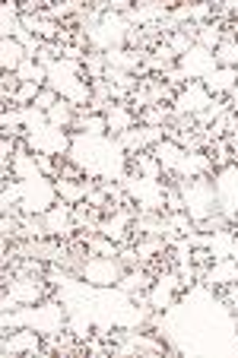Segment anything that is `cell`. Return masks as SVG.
<instances>
[{"mask_svg":"<svg viewBox=\"0 0 238 358\" xmlns=\"http://www.w3.org/2000/svg\"><path fill=\"white\" fill-rule=\"evenodd\" d=\"M83 70H86V80H102L105 70H108V57L102 55V51H89L86 61H83Z\"/></svg>","mask_w":238,"mask_h":358,"instance_id":"cell-29","label":"cell"},{"mask_svg":"<svg viewBox=\"0 0 238 358\" xmlns=\"http://www.w3.org/2000/svg\"><path fill=\"white\" fill-rule=\"evenodd\" d=\"M204 175H210V178H216V169H213V162H210V156L206 152H184V159H181V165H178V171H175V178H204Z\"/></svg>","mask_w":238,"mask_h":358,"instance_id":"cell-15","label":"cell"},{"mask_svg":"<svg viewBox=\"0 0 238 358\" xmlns=\"http://www.w3.org/2000/svg\"><path fill=\"white\" fill-rule=\"evenodd\" d=\"M57 203V187L51 178H35V181H22V200L20 210L26 216H45Z\"/></svg>","mask_w":238,"mask_h":358,"instance_id":"cell-4","label":"cell"},{"mask_svg":"<svg viewBox=\"0 0 238 358\" xmlns=\"http://www.w3.org/2000/svg\"><path fill=\"white\" fill-rule=\"evenodd\" d=\"M76 111H80V108H76L74 101L61 99L55 108L48 111V124H55V127H61V130H70L76 124Z\"/></svg>","mask_w":238,"mask_h":358,"instance_id":"cell-22","label":"cell"},{"mask_svg":"<svg viewBox=\"0 0 238 358\" xmlns=\"http://www.w3.org/2000/svg\"><path fill=\"white\" fill-rule=\"evenodd\" d=\"M38 92H41L38 83H22V86L16 89V95H13V105H16V108H26V105H35Z\"/></svg>","mask_w":238,"mask_h":358,"instance_id":"cell-30","label":"cell"},{"mask_svg":"<svg viewBox=\"0 0 238 358\" xmlns=\"http://www.w3.org/2000/svg\"><path fill=\"white\" fill-rule=\"evenodd\" d=\"M235 238H238V229L235 225H229V229H223V231H213L210 235V254H213V260H225V257H232V244H235Z\"/></svg>","mask_w":238,"mask_h":358,"instance_id":"cell-20","label":"cell"},{"mask_svg":"<svg viewBox=\"0 0 238 358\" xmlns=\"http://www.w3.org/2000/svg\"><path fill=\"white\" fill-rule=\"evenodd\" d=\"M204 86H206V92H210L213 99H229V92L238 86V70H232V67H216L213 73H206Z\"/></svg>","mask_w":238,"mask_h":358,"instance_id":"cell-14","label":"cell"},{"mask_svg":"<svg viewBox=\"0 0 238 358\" xmlns=\"http://www.w3.org/2000/svg\"><path fill=\"white\" fill-rule=\"evenodd\" d=\"M48 89H55L61 99L74 101L76 108H86L89 101H92V89H89V80H86V70H83L80 61H55L48 67Z\"/></svg>","mask_w":238,"mask_h":358,"instance_id":"cell-1","label":"cell"},{"mask_svg":"<svg viewBox=\"0 0 238 358\" xmlns=\"http://www.w3.org/2000/svg\"><path fill=\"white\" fill-rule=\"evenodd\" d=\"M210 105H213V95L206 92V86L200 80H190L184 89H178L172 111H175V115H194L197 117V115H204Z\"/></svg>","mask_w":238,"mask_h":358,"instance_id":"cell-9","label":"cell"},{"mask_svg":"<svg viewBox=\"0 0 238 358\" xmlns=\"http://www.w3.org/2000/svg\"><path fill=\"white\" fill-rule=\"evenodd\" d=\"M16 76H20V83H38V86L48 83V70L41 67L35 57H26V61L20 64V70H16Z\"/></svg>","mask_w":238,"mask_h":358,"instance_id":"cell-28","label":"cell"},{"mask_svg":"<svg viewBox=\"0 0 238 358\" xmlns=\"http://www.w3.org/2000/svg\"><path fill=\"white\" fill-rule=\"evenodd\" d=\"M61 101V95L55 92V89H48V86H41V92H38V99H35V108H41V111H51Z\"/></svg>","mask_w":238,"mask_h":358,"instance_id":"cell-34","label":"cell"},{"mask_svg":"<svg viewBox=\"0 0 238 358\" xmlns=\"http://www.w3.org/2000/svg\"><path fill=\"white\" fill-rule=\"evenodd\" d=\"M232 260L238 264V238H235V244H232Z\"/></svg>","mask_w":238,"mask_h":358,"instance_id":"cell-37","label":"cell"},{"mask_svg":"<svg viewBox=\"0 0 238 358\" xmlns=\"http://www.w3.org/2000/svg\"><path fill=\"white\" fill-rule=\"evenodd\" d=\"M235 41H238V22H235Z\"/></svg>","mask_w":238,"mask_h":358,"instance_id":"cell-38","label":"cell"},{"mask_svg":"<svg viewBox=\"0 0 238 358\" xmlns=\"http://www.w3.org/2000/svg\"><path fill=\"white\" fill-rule=\"evenodd\" d=\"M200 285H206L210 292H223V289H229V285H238V264L232 257L213 260L206 276L200 279Z\"/></svg>","mask_w":238,"mask_h":358,"instance_id":"cell-13","label":"cell"},{"mask_svg":"<svg viewBox=\"0 0 238 358\" xmlns=\"http://www.w3.org/2000/svg\"><path fill=\"white\" fill-rule=\"evenodd\" d=\"M210 20H213V0H194L190 3V22L206 26Z\"/></svg>","mask_w":238,"mask_h":358,"instance_id":"cell-32","label":"cell"},{"mask_svg":"<svg viewBox=\"0 0 238 358\" xmlns=\"http://www.w3.org/2000/svg\"><path fill=\"white\" fill-rule=\"evenodd\" d=\"M124 190L130 194V200L140 206V213H165V181L162 178H143V175H127L121 178Z\"/></svg>","mask_w":238,"mask_h":358,"instance_id":"cell-3","label":"cell"},{"mask_svg":"<svg viewBox=\"0 0 238 358\" xmlns=\"http://www.w3.org/2000/svg\"><path fill=\"white\" fill-rule=\"evenodd\" d=\"M178 190H181V200H184V213H188L194 222H204L206 216L219 210V194H216V184H213L210 175L204 178H175Z\"/></svg>","mask_w":238,"mask_h":358,"instance_id":"cell-2","label":"cell"},{"mask_svg":"<svg viewBox=\"0 0 238 358\" xmlns=\"http://www.w3.org/2000/svg\"><path fill=\"white\" fill-rule=\"evenodd\" d=\"M41 345H45V336H41L35 327H20V330H7V333H4L0 352H4V358H13V355H41Z\"/></svg>","mask_w":238,"mask_h":358,"instance_id":"cell-8","label":"cell"},{"mask_svg":"<svg viewBox=\"0 0 238 358\" xmlns=\"http://www.w3.org/2000/svg\"><path fill=\"white\" fill-rule=\"evenodd\" d=\"M150 152L159 159V165H162V178H172V175H175L178 165H181V159H184V149L178 146V143H172V140L156 143Z\"/></svg>","mask_w":238,"mask_h":358,"instance_id":"cell-16","label":"cell"},{"mask_svg":"<svg viewBox=\"0 0 238 358\" xmlns=\"http://www.w3.org/2000/svg\"><path fill=\"white\" fill-rule=\"evenodd\" d=\"M86 181V178H83ZM83 181H61L57 178L55 181V187H57V200H64V203H83L86 200V184Z\"/></svg>","mask_w":238,"mask_h":358,"instance_id":"cell-27","label":"cell"},{"mask_svg":"<svg viewBox=\"0 0 238 358\" xmlns=\"http://www.w3.org/2000/svg\"><path fill=\"white\" fill-rule=\"evenodd\" d=\"M26 57V48L16 38H0V67H4V73H16Z\"/></svg>","mask_w":238,"mask_h":358,"instance_id":"cell-19","label":"cell"},{"mask_svg":"<svg viewBox=\"0 0 238 358\" xmlns=\"http://www.w3.org/2000/svg\"><path fill=\"white\" fill-rule=\"evenodd\" d=\"M162 140H165V127H146V124H136V127H130L127 134L118 136L124 152H146V149H153Z\"/></svg>","mask_w":238,"mask_h":358,"instance_id":"cell-10","label":"cell"},{"mask_svg":"<svg viewBox=\"0 0 238 358\" xmlns=\"http://www.w3.org/2000/svg\"><path fill=\"white\" fill-rule=\"evenodd\" d=\"M165 45L172 48V51H175V57H184L190 51V48L197 45V41L194 38H188V35L181 32V29H178V32H172V35H165Z\"/></svg>","mask_w":238,"mask_h":358,"instance_id":"cell-31","label":"cell"},{"mask_svg":"<svg viewBox=\"0 0 238 358\" xmlns=\"http://www.w3.org/2000/svg\"><path fill=\"white\" fill-rule=\"evenodd\" d=\"M204 152L210 156V162H213V169H216V171L229 169V165L235 162V156H232V149H229V143H225V140H213Z\"/></svg>","mask_w":238,"mask_h":358,"instance_id":"cell-25","label":"cell"},{"mask_svg":"<svg viewBox=\"0 0 238 358\" xmlns=\"http://www.w3.org/2000/svg\"><path fill=\"white\" fill-rule=\"evenodd\" d=\"M175 117V111L165 108V105H150L136 115V124H146V127H165V124Z\"/></svg>","mask_w":238,"mask_h":358,"instance_id":"cell-23","label":"cell"},{"mask_svg":"<svg viewBox=\"0 0 238 358\" xmlns=\"http://www.w3.org/2000/svg\"><path fill=\"white\" fill-rule=\"evenodd\" d=\"M223 26H225V22H219V20H210V22H206V26H200L197 45H200V48H206V51H213V55H216V48L223 45Z\"/></svg>","mask_w":238,"mask_h":358,"instance_id":"cell-24","label":"cell"},{"mask_svg":"<svg viewBox=\"0 0 238 358\" xmlns=\"http://www.w3.org/2000/svg\"><path fill=\"white\" fill-rule=\"evenodd\" d=\"M127 156H130V171H134V175L162 178V165H159V159L153 156L150 149H146V152H127Z\"/></svg>","mask_w":238,"mask_h":358,"instance_id":"cell-21","label":"cell"},{"mask_svg":"<svg viewBox=\"0 0 238 358\" xmlns=\"http://www.w3.org/2000/svg\"><path fill=\"white\" fill-rule=\"evenodd\" d=\"M156 282V276H153L146 266H134V270H124L121 282H118V289L127 292V295H136V292H150V285Z\"/></svg>","mask_w":238,"mask_h":358,"instance_id":"cell-17","label":"cell"},{"mask_svg":"<svg viewBox=\"0 0 238 358\" xmlns=\"http://www.w3.org/2000/svg\"><path fill=\"white\" fill-rule=\"evenodd\" d=\"M118 260L124 264V270H134V266H143V260H140V254H136L134 244H124L121 254H118Z\"/></svg>","mask_w":238,"mask_h":358,"instance_id":"cell-35","label":"cell"},{"mask_svg":"<svg viewBox=\"0 0 238 358\" xmlns=\"http://www.w3.org/2000/svg\"><path fill=\"white\" fill-rule=\"evenodd\" d=\"M45 225H48V235L51 238H74L76 235V222H74V203H64L57 200L51 210L45 213Z\"/></svg>","mask_w":238,"mask_h":358,"instance_id":"cell-11","label":"cell"},{"mask_svg":"<svg viewBox=\"0 0 238 358\" xmlns=\"http://www.w3.org/2000/svg\"><path fill=\"white\" fill-rule=\"evenodd\" d=\"M80 276L95 289H115L124 276V264L118 257H89Z\"/></svg>","mask_w":238,"mask_h":358,"instance_id":"cell-6","label":"cell"},{"mask_svg":"<svg viewBox=\"0 0 238 358\" xmlns=\"http://www.w3.org/2000/svg\"><path fill=\"white\" fill-rule=\"evenodd\" d=\"M162 80L165 83H169V86L172 89H175V92H178V89H184V86H188V73H184V70L181 67H178V64H175V67H169V70H165V73H162Z\"/></svg>","mask_w":238,"mask_h":358,"instance_id":"cell-33","label":"cell"},{"mask_svg":"<svg viewBox=\"0 0 238 358\" xmlns=\"http://www.w3.org/2000/svg\"><path fill=\"white\" fill-rule=\"evenodd\" d=\"M229 105H232V111H235V115H238V86L229 92Z\"/></svg>","mask_w":238,"mask_h":358,"instance_id":"cell-36","label":"cell"},{"mask_svg":"<svg viewBox=\"0 0 238 358\" xmlns=\"http://www.w3.org/2000/svg\"><path fill=\"white\" fill-rule=\"evenodd\" d=\"M178 67L188 73V80H206V73H213L216 70V57H213V51H206V48L194 45L184 57H178Z\"/></svg>","mask_w":238,"mask_h":358,"instance_id":"cell-12","label":"cell"},{"mask_svg":"<svg viewBox=\"0 0 238 358\" xmlns=\"http://www.w3.org/2000/svg\"><path fill=\"white\" fill-rule=\"evenodd\" d=\"M86 248H89V257H118V254H121V244H115L111 238H105L102 231L89 238Z\"/></svg>","mask_w":238,"mask_h":358,"instance_id":"cell-26","label":"cell"},{"mask_svg":"<svg viewBox=\"0 0 238 358\" xmlns=\"http://www.w3.org/2000/svg\"><path fill=\"white\" fill-rule=\"evenodd\" d=\"M105 121H108V136H115V140L121 134H127L130 127H136V115L127 108V105H111Z\"/></svg>","mask_w":238,"mask_h":358,"instance_id":"cell-18","label":"cell"},{"mask_svg":"<svg viewBox=\"0 0 238 358\" xmlns=\"http://www.w3.org/2000/svg\"><path fill=\"white\" fill-rule=\"evenodd\" d=\"M26 146H29V152H45V156L64 159L70 152V146H74V134L55 127V124H48V127H41V130H35V134L26 136Z\"/></svg>","mask_w":238,"mask_h":358,"instance_id":"cell-5","label":"cell"},{"mask_svg":"<svg viewBox=\"0 0 238 358\" xmlns=\"http://www.w3.org/2000/svg\"><path fill=\"white\" fill-rule=\"evenodd\" d=\"M10 298L16 304H38L45 298H51V282L45 276H13L7 285H4Z\"/></svg>","mask_w":238,"mask_h":358,"instance_id":"cell-7","label":"cell"}]
</instances>
